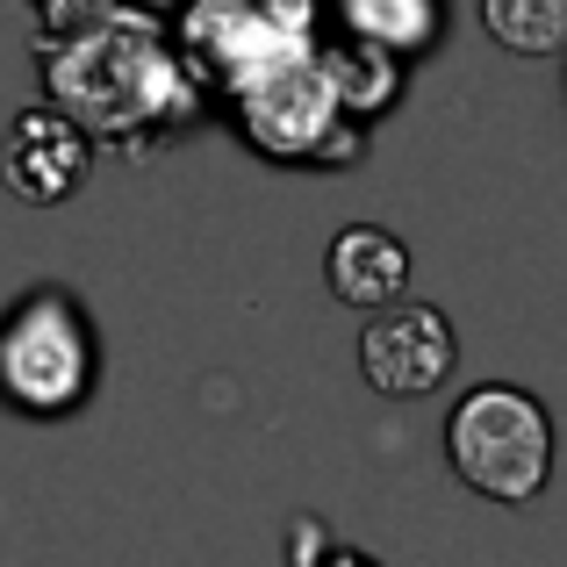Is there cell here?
Masks as SVG:
<instances>
[{
    "instance_id": "cell-1",
    "label": "cell",
    "mask_w": 567,
    "mask_h": 567,
    "mask_svg": "<svg viewBox=\"0 0 567 567\" xmlns=\"http://www.w3.org/2000/svg\"><path fill=\"white\" fill-rule=\"evenodd\" d=\"M37 80L43 101L80 115L86 137L123 158L173 152L216 115L173 29V8H152V0H123L72 37H37Z\"/></svg>"
},
{
    "instance_id": "cell-9",
    "label": "cell",
    "mask_w": 567,
    "mask_h": 567,
    "mask_svg": "<svg viewBox=\"0 0 567 567\" xmlns=\"http://www.w3.org/2000/svg\"><path fill=\"white\" fill-rule=\"evenodd\" d=\"M37 8V37H72V29L101 22L109 8H123V0H29Z\"/></svg>"
},
{
    "instance_id": "cell-8",
    "label": "cell",
    "mask_w": 567,
    "mask_h": 567,
    "mask_svg": "<svg viewBox=\"0 0 567 567\" xmlns=\"http://www.w3.org/2000/svg\"><path fill=\"white\" fill-rule=\"evenodd\" d=\"M482 29L511 58H560L567 51V0H482Z\"/></svg>"
},
{
    "instance_id": "cell-6",
    "label": "cell",
    "mask_w": 567,
    "mask_h": 567,
    "mask_svg": "<svg viewBox=\"0 0 567 567\" xmlns=\"http://www.w3.org/2000/svg\"><path fill=\"white\" fill-rule=\"evenodd\" d=\"M323 280L346 309H381L410 288V245L381 223H346L323 251Z\"/></svg>"
},
{
    "instance_id": "cell-4",
    "label": "cell",
    "mask_w": 567,
    "mask_h": 567,
    "mask_svg": "<svg viewBox=\"0 0 567 567\" xmlns=\"http://www.w3.org/2000/svg\"><path fill=\"white\" fill-rule=\"evenodd\" d=\"M453 367H460V338H453V317H445V309H431V302H381V309H367L360 374H367L374 395H388V402L439 395Z\"/></svg>"
},
{
    "instance_id": "cell-7",
    "label": "cell",
    "mask_w": 567,
    "mask_h": 567,
    "mask_svg": "<svg viewBox=\"0 0 567 567\" xmlns=\"http://www.w3.org/2000/svg\"><path fill=\"white\" fill-rule=\"evenodd\" d=\"M331 22L346 29V37L374 43L388 58H424L445 43V29H453V8L445 0H331Z\"/></svg>"
},
{
    "instance_id": "cell-2",
    "label": "cell",
    "mask_w": 567,
    "mask_h": 567,
    "mask_svg": "<svg viewBox=\"0 0 567 567\" xmlns=\"http://www.w3.org/2000/svg\"><path fill=\"white\" fill-rule=\"evenodd\" d=\"M101 323L65 280H29L0 309V410L29 424H65L101 388Z\"/></svg>"
},
{
    "instance_id": "cell-3",
    "label": "cell",
    "mask_w": 567,
    "mask_h": 567,
    "mask_svg": "<svg viewBox=\"0 0 567 567\" xmlns=\"http://www.w3.org/2000/svg\"><path fill=\"white\" fill-rule=\"evenodd\" d=\"M554 416L532 388L517 381H482L445 410V467L474 488V496L525 511L554 482Z\"/></svg>"
},
{
    "instance_id": "cell-5",
    "label": "cell",
    "mask_w": 567,
    "mask_h": 567,
    "mask_svg": "<svg viewBox=\"0 0 567 567\" xmlns=\"http://www.w3.org/2000/svg\"><path fill=\"white\" fill-rule=\"evenodd\" d=\"M94 152L101 144L86 137V123L65 115L58 101L22 109L8 123V137H0V187H8L14 202H29V208H58V202H72V194L86 187Z\"/></svg>"
}]
</instances>
